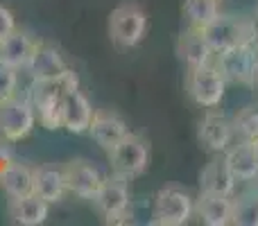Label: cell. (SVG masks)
Wrapping results in <instances>:
<instances>
[{
  "label": "cell",
  "instance_id": "1",
  "mask_svg": "<svg viewBox=\"0 0 258 226\" xmlns=\"http://www.w3.org/2000/svg\"><path fill=\"white\" fill-rule=\"evenodd\" d=\"M80 89V77L75 70L68 68L66 72H61L59 77L52 80H36L32 82L27 98L34 104V111L39 122L45 129H59L61 127V104L71 91Z\"/></svg>",
  "mask_w": 258,
  "mask_h": 226
},
{
  "label": "cell",
  "instance_id": "2",
  "mask_svg": "<svg viewBox=\"0 0 258 226\" xmlns=\"http://www.w3.org/2000/svg\"><path fill=\"white\" fill-rule=\"evenodd\" d=\"M104 217L107 224H127L132 222V195H129V179L111 174L104 177L100 190L91 199Z\"/></svg>",
  "mask_w": 258,
  "mask_h": 226
},
{
  "label": "cell",
  "instance_id": "3",
  "mask_svg": "<svg viewBox=\"0 0 258 226\" xmlns=\"http://www.w3.org/2000/svg\"><path fill=\"white\" fill-rule=\"evenodd\" d=\"M254 30L256 23L247 21L242 16H229V14H220L213 23L202 30L206 43L211 45L213 54L227 52L231 48H238L242 43H254Z\"/></svg>",
  "mask_w": 258,
  "mask_h": 226
},
{
  "label": "cell",
  "instance_id": "4",
  "mask_svg": "<svg viewBox=\"0 0 258 226\" xmlns=\"http://www.w3.org/2000/svg\"><path fill=\"white\" fill-rule=\"evenodd\" d=\"M147 30H150L147 14L134 3L118 5L109 16V36L122 50L141 45L147 36Z\"/></svg>",
  "mask_w": 258,
  "mask_h": 226
},
{
  "label": "cell",
  "instance_id": "5",
  "mask_svg": "<svg viewBox=\"0 0 258 226\" xmlns=\"http://www.w3.org/2000/svg\"><path fill=\"white\" fill-rule=\"evenodd\" d=\"M111 172L125 179H136L150 165V142L143 136L129 131L116 147L107 152Z\"/></svg>",
  "mask_w": 258,
  "mask_h": 226
},
{
  "label": "cell",
  "instance_id": "6",
  "mask_svg": "<svg viewBox=\"0 0 258 226\" xmlns=\"http://www.w3.org/2000/svg\"><path fill=\"white\" fill-rule=\"evenodd\" d=\"M195 215V199L190 192L177 186L161 188L154 197L152 224L159 226H183Z\"/></svg>",
  "mask_w": 258,
  "mask_h": 226
},
{
  "label": "cell",
  "instance_id": "7",
  "mask_svg": "<svg viewBox=\"0 0 258 226\" xmlns=\"http://www.w3.org/2000/svg\"><path fill=\"white\" fill-rule=\"evenodd\" d=\"M36 111L30 98H14L0 102V136L7 142H21L34 131Z\"/></svg>",
  "mask_w": 258,
  "mask_h": 226
},
{
  "label": "cell",
  "instance_id": "8",
  "mask_svg": "<svg viewBox=\"0 0 258 226\" xmlns=\"http://www.w3.org/2000/svg\"><path fill=\"white\" fill-rule=\"evenodd\" d=\"M186 91L190 100L202 109H215L222 104L227 80L220 75L215 63L200 68H190L186 75Z\"/></svg>",
  "mask_w": 258,
  "mask_h": 226
},
{
  "label": "cell",
  "instance_id": "9",
  "mask_svg": "<svg viewBox=\"0 0 258 226\" xmlns=\"http://www.w3.org/2000/svg\"><path fill=\"white\" fill-rule=\"evenodd\" d=\"M215 68L220 75L231 84L251 86L254 82V68L258 61V50L254 43H242L238 48H231L227 52L215 54Z\"/></svg>",
  "mask_w": 258,
  "mask_h": 226
},
{
  "label": "cell",
  "instance_id": "10",
  "mask_svg": "<svg viewBox=\"0 0 258 226\" xmlns=\"http://www.w3.org/2000/svg\"><path fill=\"white\" fill-rule=\"evenodd\" d=\"M197 138H200L202 147L211 154H224L236 140V129H233V120H229L224 113L215 111V109H206L204 118L200 120V129H197Z\"/></svg>",
  "mask_w": 258,
  "mask_h": 226
},
{
  "label": "cell",
  "instance_id": "11",
  "mask_svg": "<svg viewBox=\"0 0 258 226\" xmlns=\"http://www.w3.org/2000/svg\"><path fill=\"white\" fill-rule=\"evenodd\" d=\"M63 177H66L68 192L82 197V199H93L95 192L100 190L104 177L91 161L86 159H73L63 165Z\"/></svg>",
  "mask_w": 258,
  "mask_h": 226
},
{
  "label": "cell",
  "instance_id": "12",
  "mask_svg": "<svg viewBox=\"0 0 258 226\" xmlns=\"http://www.w3.org/2000/svg\"><path fill=\"white\" fill-rule=\"evenodd\" d=\"M89 133L104 152H109L111 147H116L118 142L129 133L127 122L122 120V115H118L116 111H109V109H98L93 113L91 120Z\"/></svg>",
  "mask_w": 258,
  "mask_h": 226
},
{
  "label": "cell",
  "instance_id": "13",
  "mask_svg": "<svg viewBox=\"0 0 258 226\" xmlns=\"http://www.w3.org/2000/svg\"><path fill=\"white\" fill-rule=\"evenodd\" d=\"M238 179L229 170L224 154H218L204 165L200 172V192H209V195H222V197H233L236 195Z\"/></svg>",
  "mask_w": 258,
  "mask_h": 226
},
{
  "label": "cell",
  "instance_id": "14",
  "mask_svg": "<svg viewBox=\"0 0 258 226\" xmlns=\"http://www.w3.org/2000/svg\"><path fill=\"white\" fill-rule=\"evenodd\" d=\"M39 41L23 30H14L7 39L0 43V59L9 66H14L16 70H27L32 57H34Z\"/></svg>",
  "mask_w": 258,
  "mask_h": 226
},
{
  "label": "cell",
  "instance_id": "15",
  "mask_svg": "<svg viewBox=\"0 0 258 226\" xmlns=\"http://www.w3.org/2000/svg\"><path fill=\"white\" fill-rule=\"evenodd\" d=\"M93 113L95 111L91 107L89 98L80 89L71 91L63 98V104H61V127L71 133H84V131H89Z\"/></svg>",
  "mask_w": 258,
  "mask_h": 226
},
{
  "label": "cell",
  "instance_id": "16",
  "mask_svg": "<svg viewBox=\"0 0 258 226\" xmlns=\"http://www.w3.org/2000/svg\"><path fill=\"white\" fill-rule=\"evenodd\" d=\"M224 161H227L229 170L238 181L254 183L258 181V154H256V142L240 140L238 145H231L224 152Z\"/></svg>",
  "mask_w": 258,
  "mask_h": 226
},
{
  "label": "cell",
  "instance_id": "17",
  "mask_svg": "<svg viewBox=\"0 0 258 226\" xmlns=\"http://www.w3.org/2000/svg\"><path fill=\"white\" fill-rule=\"evenodd\" d=\"M177 54L186 63L188 70L213 63V50H211V45L206 43L202 30H192V27H186L181 32V36L177 41Z\"/></svg>",
  "mask_w": 258,
  "mask_h": 226
},
{
  "label": "cell",
  "instance_id": "18",
  "mask_svg": "<svg viewBox=\"0 0 258 226\" xmlns=\"http://www.w3.org/2000/svg\"><path fill=\"white\" fill-rule=\"evenodd\" d=\"M195 215L206 226L233 224V197L200 192V197L195 199Z\"/></svg>",
  "mask_w": 258,
  "mask_h": 226
},
{
  "label": "cell",
  "instance_id": "19",
  "mask_svg": "<svg viewBox=\"0 0 258 226\" xmlns=\"http://www.w3.org/2000/svg\"><path fill=\"white\" fill-rule=\"evenodd\" d=\"M0 190L9 197V199H16V197H25L34 192V170L25 163H18V161H7V163L0 168Z\"/></svg>",
  "mask_w": 258,
  "mask_h": 226
},
{
  "label": "cell",
  "instance_id": "20",
  "mask_svg": "<svg viewBox=\"0 0 258 226\" xmlns=\"http://www.w3.org/2000/svg\"><path fill=\"white\" fill-rule=\"evenodd\" d=\"M48 201L41 199L39 195H25V197H16V199H9L7 204V213L9 219L14 224H21V226H39L48 219Z\"/></svg>",
  "mask_w": 258,
  "mask_h": 226
},
{
  "label": "cell",
  "instance_id": "21",
  "mask_svg": "<svg viewBox=\"0 0 258 226\" xmlns=\"http://www.w3.org/2000/svg\"><path fill=\"white\" fill-rule=\"evenodd\" d=\"M66 70H68V63L63 61L61 52L50 43H39V48H36L34 57H32V61H30V66H27V72H30L32 82L52 80V77H59Z\"/></svg>",
  "mask_w": 258,
  "mask_h": 226
},
{
  "label": "cell",
  "instance_id": "22",
  "mask_svg": "<svg viewBox=\"0 0 258 226\" xmlns=\"http://www.w3.org/2000/svg\"><path fill=\"white\" fill-rule=\"evenodd\" d=\"M68 192L66 177H63V168L57 165H41L34 168V195L45 199L48 204H57L63 199Z\"/></svg>",
  "mask_w": 258,
  "mask_h": 226
},
{
  "label": "cell",
  "instance_id": "23",
  "mask_svg": "<svg viewBox=\"0 0 258 226\" xmlns=\"http://www.w3.org/2000/svg\"><path fill=\"white\" fill-rule=\"evenodd\" d=\"M181 14L188 27L204 30L209 23H213L220 16V3L218 0H183Z\"/></svg>",
  "mask_w": 258,
  "mask_h": 226
},
{
  "label": "cell",
  "instance_id": "24",
  "mask_svg": "<svg viewBox=\"0 0 258 226\" xmlns=\"http://www.w3.org/2000/svg\"><path fill=\"white\" fill-rule=\"evenodd\" d=\"M233 129L240 140H258V107H245L233 118Z\"/></svg>",
  "mask_w": 258,
  "mask_h": 226
},
{
  "label": "cell",
  "instance_id": "25",
  "mask_svg": "<svg viewBox=\"0 0 258 226\" xmlns=\"http://www.w3.org/2000/svg\"><path fill=\"white\" fill-rule=\"evenodd\" d=\"M233 224L258 226V197L256 195L233 199Z\"/></svg>",
  "mask_w": 258,
  "mask_h": 226
},
{
  "label": "cell",
  "instance_id": "26",
  "mask_svg": "<svg viewBox=\"0 0 258 226\" xmlns=\"http://www.w3.org/2000/svg\"><path fill=\"white\" fill-rule=\"evenodd\" d=\"M18 72L21 70H16L14 66H9L0 59V102L18 93Z\"/></svg>",
  "mask_w": 258,
  "mask_h": 226
},
{
  "label": "cell",
  "instance_id": "27",
  "mask_svg": "<svg viewBox=\"0 0 258 226\" xmlns=\"http://www.w3.org/2000/svg\"><path fill=\"white\" fill-rule=\"evenodd\" d=\"M14 30H16V18H14L12 9L0 5V43H3Z\"/></svg>",
  "mask_w": 258,
  "mask_h": 226
},
{
  "label": "cell",
  "instance_id": "28",
  "mask_svg": "<svg viewBox=\"0 0 258 226\" xmlns=\"http://www.w3.org/2000/svg\"><path fill=\"white\" fill-rule=\"evenodd\" d=\"M12 142H7L3 136H0V163H7V161H12L14 159V154H12Z\"/></svg>",
  "mask_w": 258,
  "mask_h": 226
},
{
  "label": "cell",
  "instance_id": "29",
  "mask_svg": "<svg viewBox=\"0 0 258 226\" xmlns=\"http://www.w3.org/2000/svg\"><path fill=\"white\" fill-rule=\"evenodd\" d=\"M251 86H254L256 93H258V61H256V68H254V82H251Z\"/></svg>",
  "mask_w": 258,
  "mask_h": 226
},
{
  "label": "cell",
  "instance_id": "30",
  "mask_svg": "<svg viewBox=\"0 0 258 226\" xmlns=\"http://www.w3.org/2000/svg\"><path fill=\"white\" fill-rule=\"evenodd\" d=\"M254 45H256V50H258V23H256V30H254Z\"/></svg>",
  "mask_w": 258,
  "mask_h": 226
},
{
  "label": "cell",
  "instance_id": "31",
  "mask_svg": "<svg viewBox=\"0 0 258 226\" xmlns=\"http://www.w3.org/2000/svg\"><path fill=\"white\" fill-rule=\"evenodd\" d=\"M256 154H258V140H256Z\"/></svg>",
  "mask_w": 258,
  "mask_h": 226
},
{
  "label": "cell",
  "instance_id": "32",
  "mask_svg": "<svg viewBox=\"0 0 258 226\" xmlns=\"http://www.w3.org/2000/svg\"><path fill=\"white\" fill-rule=\"evenodd\" d=\"M256 16H258V7H256Z\"/></svg>",
  "mask_w": 258,
  "mask_h": 226
},
{
  "label": "cell",
  "instance_id": "33",
  "mask_svg": "<svg viewBox=\"0 0 258 226\" xmlns=\"http://www.w3.org/2000/svg\"><path fill=\"white\" fill-rule=\"evenodd\" d=\"M218 3H222V0H218Z\"/></svg>",
  "mask_w": 258,
  "mask_h": 226
},
{
  "label": "cell",
  "instance_id": "34",
  "mask_svg": "<svg viewBox=\"0 0 258 226\" xmlns=\"http://www.w3.org/2000/svg\"><path fill=\"white\" fill-rule=\"evenodd\" d=\"M256 197H258V192H256Z\"/></svg>",
  "mask_w": 258,
  "mask_h": 226
}]
</instances>
